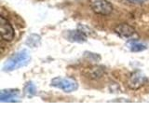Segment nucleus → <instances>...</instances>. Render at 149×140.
<instances>
[{
  "label": "nucleus",
  "mask_w": 149,
  "mask_h": 140,
  "mask_svg": "<svg viewBox=\"0 0 149 140\" xmlns=\"http://www.w3.org/2000/svg\"><path fill=\"white\" fill-rule=\"evenodd\" d=\"M31 55L29 51L26 50H22L19 52L15 53L9 58L6 64H4V71H13L19 68L24 67L30 63Z\"/></svg>",
  "instance_id": "1"
},
{
  "label": "nucleus",
  "mask_w": 149,
  "mask_h": 140,
  "mask_svg": "<svg viewBox=\"0 0 149 140\" xmlns=\"http://www.w3.org/2000/svg\"><path fill=\"white\" fill-rule=\"evenodd\" d=\"M50 85L52 87L60 89V90L63 91L64 92H72L77 90L78 88V84L77 80H74L72 78H54L51 80Z\"/></svg>",
  "instance_id": "2"
},
{
  "label": "nucleus",
  "mask_w": 149,
  "mask_h": 140,
  "mask_svg": "<svg viewBox=\"0 0 149 140\" xmlns=\"http://www.w3.org/2000/svg\"><path fill=\"white\" fill-rule=\"evenodd\" d=\"M91 8L96 14L107 16L113 11V6L107 0H93L91 2Z\"/></svg>",
  "instance_id": "3"
},
{
  "label": "nucleus",
  "mask_w": 149,
  "mask_h": 140,
  "mask_svg": "<svg viewBox=\"0 0 149 140\" xmlns=\"http://www.w3.org/2000/svg\"><path fill=\"white\" fill-rule=\"evenodd\" d=\"M0 33H1L2 38L8 42L12 41L14 36H15L14 29L10 24V22L3 16L0 17Z\"/></svg>",
  "instance_id": "4"
},
{
  "label": "nucleus",
  "mask_w": 149,
  "mask_h": 140,
  "mask_svg": "<svg viewBox=\"0 0 149 140\" xmlns=\"http://www.w3.org/2000/svg\"><path fill=\"white\" fill-rule=\"evenodd\" d=\"M146 82V77L141 72L137 70L134 73L130 75V77L128 80V86L132 90H138L143 84Z\"/></svg>",
  "instance_id": "5"
},
{
  "label": "nucleus",
  "mask_w": 149,
  "mask_h": 140,
  "mask_svg": "<svg viewBox=\"0 0 149 140\" xmlns=\"http://www.w3.org/2000/svg\"><path fill=\"white\" fill-rule=\"evenodd\" d=\"M66 39H68L71 42H77V43H84V42L87 41V37L88 36L84 33L83 31H81L80 29L77 30H70V31H66L63 35Z\"/></svg>",
  "instance_id": "6"
},
{
  "label": "nucleus",
  "mask_w": 149,
  "mask_h": 140,
  "mask_svg": "<svg viewBox=\"0 0 149 140\" xmlns=\"http://www.w3.org/2000/svg\"><path fill=\"white\" fill-rule=\"evenodd\" d=\"M115 32L123 38H130L135 34V29L127 23H121L115 28Z\"/></svg>",
  "instance_id": "7"
},
{
  "label": "nucleus",
  "mask_w": 149,
  "mask_h": 140,
  "mask_svg": "<svg viewBox=\"0 0 149 140\" xmlns=\"http://www.w3.org/2000/svg\"><path fill=\"white\" fill-rule=\"evenodd\" d=\"M19 94H20V92L18 90H12V89L2 90L0 100H1V102H14L16 101Z\"/></svg>",
  "instance_id": "8"
},
{
  "label": "nucleus",
  "mask_w": 149,
  "mask_h": 140,
  "mask_svg": "<svg viewBox=\"0 0 149 140\" xmlns=\"http://www.w3.org/2000/svg\"><path fill=\"white\" fill-rule=\"evenodd\" d=\"M129 49L132 52H140V51H143L144 50H146V45H144L141 42H139L137 40H132L128 43Z\"/></svg>",
  "instance_id": "9"
},
{
  "label": "nucleus",
  "mask_w": 149,
  "mask_h": 140,
  "mask_svg": "<svg viewBox=\"0 0 149 140\" xmlns=\"http://www.w3.org/2000/svg\"><path fill=\"white\" fill-rule=\"evenodd\" d=\"M40 41H41V37L38 35L33 34L28 36V38L26 40V45L32 47V48H36V47L39 46Z\"/></svg>",
  "instance_id": "10"
},
{
  "label": "nucleus",
  "mask_w": 149,
  "mask_h": 140,
  "mask_svg": "<svg viewBox=\"0 0 149 140\" xmlns=\"http://www.w3.org/2000/svg\"><path fill=\"white\" fill-rule=\"evenodd\" d=\"M36 93V88L33 82H28L24 87V94L27 97H33Z\"/></svg>",
  "instance_id": "11"
},
{
  "label": "nucleus",
  "mask_w": 149,
  "mask_h": 140,
  "mask_svg": "<svg viewBox=\"0 0 149 140\" xmlns=\"http://www.w3.org/2000/svg\"><path fill=\"white\" fill-rule=\"evenodd\" d=\"M91 78H101L102 75L104 74V67H102V66L93 67L91 68Z\"/></svg>",
  "instance_id": "12"
},
{
  "label": "nucleus",
  "mask_w": 149,
  "mask_h": 140,
  "mask_svg": "<svg viewBox=\"0 0 149 140\" xmlns=\"http://www.w3.org/2000/svg\"><path fill=\"white\" fill-rule=\"evenodd\" d=\"M147 0H128V2L132 3V4H143Z\"/></svg>",
  "instance_id": "13"
}]
</instances>
